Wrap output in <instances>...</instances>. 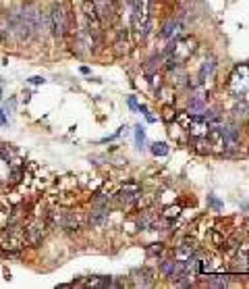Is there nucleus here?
I'll return each instance as SVG.
<instances>
[{
    "instance_id": "nucleus-6",
    "label": "nucleus",
    "mask_w": 249,
    "mask_h": 289,
    "mask_svg": "<svg viewBox=\"0 0 249 289\" xmlns=\"http://www.w3.org/2000/svg\"><path fill=\"white\" fill-rule=\"evenodd\" d=\"M193 50H195V40H193V38H185V40H179V42L174 40V50H172V56H170V59L181 65Z\"/></svg>"
},
{
    "instance_id": "nucleus-21",
    "label": "nucleus",
    "mask_w": 249,
    "mask_h": 289,
    "mask_svg": "<svg viewBox=\"0 0 249 289\" xmlns=\"http://www.w3.org/2000/svg\"><path fill=\"white\" fill-rule=\"evenodd\" d=\"M148 223H150V216H144V218H139V223H137V225H139V229H146Z\"/></svg>"
},
{
    "instance_id": "nucleus-16",
    "label": "nucleus",
    "mask_w": 249,
    "mask_h": 289,
    "mask_svg": "<svg viewBox=\"0 0 249 289\" xmlns=\"http://www.w3.org/2000/svg\"><path fill=\"white\" fill-rule=\"evenodd\" d=\"M227 285H229V277L218 275V277H212L210 279V287H227Z\"/></svg>"
},
{
    "instance_id": "nucleus-17",
    "label": "nucleus",
    "mask_w": 249,
    "mask_h": 289,
    "mask_svg": "<svg viewBox=\"0 0 249 289\" xmlns=\"http://www.w3.org/2000/svg\"><path fill=\"white\" fill-rule=\"evenodd\" d=\"M152 152L156 156H164V154H168V146L162 142H156V144H152Z\"/></svg>"
},
{
    "instance_id": "nucleus-10",
    "label": "nucleus",
    "mask_w": 249,
    "mask_h": 289,
    "mask_svg": "<svg viewBox=\"0 0 249 289\" xmlns=\"http://www.w3.org/2000/svg\"><path fill=\"white\" fill-rule=\"evenodd\" d=\"M193 252H195L193 241L185 239L183 244H181L179 248H176V252H174V258H176V260H181V262H187V260H191V258H193Z\"/></svg>"
},
{
    "instance_id": "nucleus-8",
    "label": "nucleus",
    "mask_w": 249,
    "mask_h": 289,
    "mask_svg": "<svg viewBox=\"0 0 249 289\" xmlns=\"http://www.w3.org/2000/svg\"><path fill=\"white\" fill-rule=\"evenodd\" d=\"M108 223V206L100 204L96 210H91L89 214V227H104Z\"/></svg>"
},
{
    "instance_id": "nucleus-23",
    "label": "nucleus",
    "mask_w": 249,
    "mask_h": 289,
    "mask_svg": "<svg viewBox=\"0 0 249 289\" xmlns=\"http://www.w3.org/2000/svg\"><path fill=\"white\" fill-rule=\"evenodd\" d=\"M129 106H131L133 110H139V108H137V102H135V98H129Z\"/></svg>"
},
{
    "instance_id": "nucleus-1",
    "label": "nucleus",
    "mask_w": 249,
    "mask_h": 289,
    "mask_svg": "<svg viewBox=\"0 0 249 289\" xmlns=\"http://www.w3.org/2000/svg\"><path fill=\"white\" fill-rule=\"evenodd\" d=\"M133 27L141 38L150 31V0H133Z\"/></svg>"
},
{
    "instance_id": "nucleus-22",
    "label": "nucleus",
    "mask_w": 249,
    "mask_h": 289,
    "mask_svg": "<svg viewBox=\"0 0 249 289\" xmlns=\"http://www.w3.org/2000/svg\"><path fill=\"white\" fill-rule=\"evenodd\" d=\"M148 252H150V254H160V252H162V246H150Z\"/></svg>"
},
{
    "instance_id": "nucleus-11",
    "label": "nucleus",
    "mask_w": 249,
    "mask_h": 289,
    "mask_svg": "<svg viewBox=\"0 0 249 289\" xmlns=\"http://www.w3.org/2000/svg\"><path fill=\"white\" fill-rule=\"evenodd\" d=\"M214 71H216V59H214V56H210V59L204 61V65H201V69H199V82L210 79L212 75H214Z\"/></svg>"
},
{
    "instance_id": "nucleus-18",
    "label": "nucleus",
    "mask_w": 249,
    "mask_h": 289,
    "mask_svg": "<svg viewBox=\"0 0 249 289\" xmlns=\"http://www.w3.org/2000/svg\"><path fill=\"white\" fill-rule=\"evenodd\" d=\"M235 114H237V117H247V114H249V104H245V102L237 104V108H235Z\"/></svg>"
},
{
    "instance_id": "nucleus-20",
    "label": "nucleus",
    "mask_w": 249,
    "mask_h": 289,
    "mask_svg": "<svg viewBox=\"0 0 249 289\" xmlns=\"http://www.w3.org/2000/svg\"><path fill=\"white\" fill-rule=\"evenodd\" d=\"M179 212H181V208H179V206H168V208H166V212H164V216H166V218H170V216H176Z\"/></svg>"
},
{
    "instance_id": "nucleus-7",
    "label": "nucleus",
    "mask_w": 249,
    "mask_h": 289,
    "mask_svg": "<svg viewBox=\"0 0 249 289\" xmlns=\"http://www.w3.org/2000/svg\"><path fill=\"white\" fill-rule=\"evenodd\" d=\"M137 198H141V186H137V183H127V186H123L121 192H118V200L125 202V204H131Z\"/></svg>"
},
{
    "instance_id": "nucleus-15",
    "label": "nucleus",
    "mask_w": 249,
    "mask_h": 289,
    "mask_svg": "<svg viewBox=\"0 0 249 289\" xmlns=\"http://www.w3.org/2000/svg\"><path fill=\"white\" fill-rule=\"evenodd\" d=\"M112 281L108 279V277H102V279H89V281H85V285H89V287H108Z\"/></svg>"
},
{
    "instance_id": "nucleus-3",
    "label": "nucleus",
    "mask_w": 249,
    "mask_h": 289,
    "mask_svg": "<svg viewBox=\"0 0 249 289\" xmlns=\"http://www.w3.org/2000/svg\"><path fill=\"white\" fill-rule=\"evenodd\" d=\"M83 15H85V21H87V29L91 33V38L96 40L100 38V33H102V19L98 15V8L93 2H89V0H85L83 2Z\"/></svg>"
},
{
    "instance_id": "nucleus-19",
    "label": "nucleus",
    "mask_w": 249,
    "mask_h": 289,
    "mask_svg": "<svg viewBox=\"0 0 249 289\" xmlns=\"http://www.w3.org/2000/svg\"><path fill=\"white\" fill-rule=\"evenodd\" d=\"M135 137H137V146H139V148H144L146 133H144V127H141V125H137V129H135Z\"/></svg>"
},
{
    "instance_id": "nucleus-14",
    "label": "nucleus",
    "mask_w": 249,
    "mask_h": 289,
    "mask_svg": "<svg viewBox=\"0 0 249 289\" xmlns=\"http://www.w3.org/2000/svg\"><path fill=\"white\" fill-rule=\"evenodd\" d=\"M152 273H148V271H135L133 273V283L137 285V287H150L152 283H154V279L150 277Z\"/></svg>"
},
{
    "instance_id": "nucleus-9",
    "label": "nucleus",
    "mask_w": 249,
    "mask_h": 289,
    "mask_svg": "<svg viewBox=\"0 0 249 289\" xmlns=\"http://www.w3.org/2000/svg\"><path fill=\"white\" fill-rule=\"evenodd\" d=\"M96 8H98V15H100V19H102V23L104 21H110L112 17H114V0H96Z\"/></svg>"
},
{
    "instance_id": "nucleus-5",
    "label": "nucleus",
    "mask_w": 249,
    "mask_h": 289,
    "mask_svg": "<svg viewBox=\"0 0 249 289\" xmlns=\"http://www.w3.org/2000/svg\"><path fill=\"white\" fill-rule=\"evenodd\" d=\"M67 15H65V8L58 4V6H52L50 10V27H52V33L56 38H63L65 31H67Z\"/></svg>"
},
{
    "instance_id": "nucleus-4",
    "label": "nucleus",
    "mask_w": 249,
    "mask_h": 289,
    "mask_svg": "<svg viewBox=\"0 0 249 289\" xmlns=\"http://www.w3.org/2000/svg\"><path fill=\"white\" fill-rule=\"evenodd\" d=\"M25 229V244H31V246H38L40 241L44 239L46 231H48V221H42V218H38V221L29 223Z\"/></svg>"
},
{
    "instance_id": "nucleus-24",
    "label": "nucleus",
    "mask_w": 249,
    "mask_h": 289,
    "mask_svg": "<svg viewBox=\"0 0 249 289\" xmlns=\"http://www.w3.org/2000/svg\"><path fill=\"white\" fill-rule=\"evenodd\" d=\"M4 123V117H2V110H0V125H2Z\"/></svg>"
},
{
    "instance_id": "nucleus-2",
    "label": "nucleus",
    "mask_w": 249,
    "mask_h": 289,
    "mask_svg": "<svg viewBox=\"0 0 249 289\" xmlns=\"http://www.w3.org/2000/svg\"><path fill=\"white\" fill-rule=\"evenodd\" d=\"M229 90L237 98L247 94V90H249V67L247 65H239L233 71V75L229 79Z\"/></svg>"
},
{
    "instance_id": "nucleus-13",
    "label": "nucleus",
    "mask_w": 249,
    "mask_h": 289,
    "mask_svg": "<svg viewBox=\"0 0 249 289\" xmlns=\"http://www.w3.org/2000/svg\"><path fill=\"white\" fill-rule=\"evenodd\" d=\"M222 129V137H224V148H231V146H235L237 144V129L233 125H224V127H220Z\"/></svg>"
},
{
    "instance_id": "nucleus-12",
    "label": "nucleus",
    "mask_w": 249,
    "mask_h": 289,
    "mask_svg": "<svg viewBox=\"0 0 249 289\" xmlns=\"http://www.w3.org/2000/svg\"><path fill=\"white\" fill-rule=\"evenodd\" d=\"M181 31V23L176 21V19H170L168 23L164 25V29H162V36L166 38V40H174V36Z\"/></svg>"
}]
</instances>
